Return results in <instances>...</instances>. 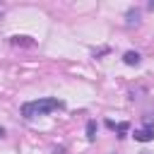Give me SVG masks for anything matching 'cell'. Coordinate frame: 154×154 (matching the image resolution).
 Instances as JSON below:
<instances>
[{
    "instance_id": "obj_1",
    "label": "cell",
    "mask_w": 154,
    "mask_h": 154,
    "mask_svg": "<svg viewBox=\"0 0 154 154\" xmlns=\"http://www.w3.org/2000/svg\"><path fill=\"white\" fill-rule=\"evenodd\" d=\"M60 108H65V101L43 96V99H34V101L22 103V116L26 120H31V118H38V116H48L53 111H60Z\"/></svg>"
},
{
    "instance_id": "obj_2",
    "label": "cell",
    "mask_w": 154,
    "mask_h": 154,
    "mask_svg": "<svg viewBox=\"0 0 154 154\" xmlns=\"http://www.w3.org/2000/svg\"><path fill=\"white\" fill-rule=\"evenodd\" d=\"M132 137H135L137 142H152V140H154V120H149V118H147L142 128H135Z\"/></svg>"
},
{
    "instance_id": "obj_3",
    "label": "cell",
    "mask_w": 154,
    "mask_h": 154,
    "mask_svg": "<svg viewBox=\"0 0 154 154\" xmlns=\"http://www.w3.org/2000/svg\"><path fill=\"white\" fill-rule=\"evenodd\" d=\"M123 63L130 65V67H135V65L142 63V55H140L137 51H125V53H123Z\"/></svg>"
},
{
    "instance_id": "obj_4",
    "label": "cell",
    "mask_w": 154,
    "mask_h": 154,
    "mask_svg": "<svg viewBox=\"0 0 154 154\" xmlns=\"http://www.w3.org/2000/svg\"><path fill=\"white\" fill-rule=\"evenodd\" d=\"M87 140H89V142L96 140V120H89V123H87Z\"/></svg>"
},
{
    "instance_id": "obj_5",
    "label": "cell",
    "mask_w": 154,
    "mask_h": 154,
    "mask_svg": "<svg viewBox=\"0 0 154 154\" xmlns=\"http://www.w3.org/2000/svg\"><path fill=\"white\" fill-rule=\"evenodd\" d=\"M10 41L14 46H34V41H29V36H12Z\"/></svg>"
},
{
    "instance_id": "obj_6",
    "label": "cell",
    "mask_w": 154,
    "mask_h": 154,
    "mask_svg": "<svg viewBox=\"0 0 154 154\" xmlns=\"http://www.w3.org/2000/svg\"><path fill=\"white\" fill-rule=\"evenodd\" d=\"M125 17H128V24H137L140 12H137V10H128V14H125Z\"/></svg>"
},
{
    "instance_id": "obj_7",
    "label": "cell",
    "mask_w": 154,
    "mask_h": 154,
    "mask_svg": "<svg viewBox=\"0 0 154 154\" xmlns=\"http://www.w3.org/2000/svg\"><path fill=\"white\" fill-rule=\"evenodd\" d=\"M128 128H130V123H118L113 130H118V137H125V132H128Z\"/></svg>"
},
{
    "instance_id": "obj_8",
    "label": "cell",
    "mask_w": 154,
    "mask_h": 154,
    "mask_svg": "<svg viewBox=\"0 0 154 154\" xmlns=\"http://www.w3.org/2000/svg\"><path fill=\"white\" fill-rule=\"evenodd\" d=\"M0 137H5V128H0Z\"/></svg>"
},
{
    "instance_id": "obj_9",
    "label": "cell",
    "mask_w": 154,
    "mask_h": 154,
    "mask_svg": "<svg viewBox=\"0 0 154 154\" xmlns=\"http://www.w3.org/2000/svg\"><path fill=\"white\" fill-rule=\"evenodd\" d=\"M142 154H152V152H142Z\"/></svg>"
}]
</instances>
